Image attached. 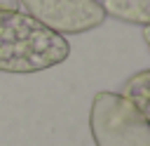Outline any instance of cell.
Returning a JSON list of instances; mask_svg holds the SVG:
<instances>
[{"label":"cell","mask_w":150,"mask_h":146,"mask_svg":"<svg viewBox=\"0 0 150 146\" xmlns=\"http://www.w3.org/2000/svg\"><path fill=\"white\" fill-rule=\"evenodd\" d=\"M70 45L21 9H0V71L40 73L63 64Z\"/></svg>","instance_id":"1"},{"label":"cell","mask_w":150,"mask_h":146,"mask_svg":"<svg viewBox=\"0 0 150 146\" xmlns=\"http://www.w3.org/2000/svg\"><path fill=\"white\" fill-rule=\"evenodd\" d=\"M96 146H150V122L117 92H98L89 108Z\"/></svg>","instance_id":"2"},{"label":"cell","mask_w":150,"mask_h":146,"mask_svg":"<svg viewBox=\"0 0 150 146\" xmlns=\"http://www.w3.org/2000/svg\"><path fill=\"white\" fill-rule=\"evenodd\" d=\"M19 5L42 26L59 35H77L98 28L105 21L98 0H19Z\"/></svg>","instance_id":"3"},{"label":"cell","mask_w":150,"mask_h":146,"mask_svg":"<svg viewBox=\"0 0 150 146\" xmlns=\"http://www.w3.org/2000/svg\"><path fill=\"white\" fill-rule=\"evenodd\" d=\"M120 94L150 122V68L138 71L131 78H127Z\"/></svg>","instance_id":"4"},{"label":"cell","mask_w":150,"mask_h":146,"mask_svg":"<svg viewBox=\"0 0 150 146\" xmlns=\"http://www.w3.org/2000/svg\"><path fill=\"white\" fill-rule=\"evenodd\" d=\"M103 9L120 21L136 24L143 28L150 26V0H105Z\"/></svg>","instance_id":"5"},{"label":"cell","mask_w":150,"mask_h":146,"mask_svg":"<svg viewBox=\"0 0 150 146\" xmlns=\"http://www.w3.org/2000/svg\"><path fill=\"white\" fill-rule=\"evenodd\" d=\"M0 9H19V0H0Z\"/></svg>","instance_id":"6"},{"label":"cell","mask_w":150,"mask_h":146,"mask_svg":"<svg viewBox=\"0 0 150 146\" xmlns=\"http://www.w3.org/2000/svg\"><path fill=\"white\" fill-rule=\"evenodd\" d=\"M143 40H145V45H148V49H150V26L143 28Z\"/></svg>","instance_id":"7"}]
</instances>
